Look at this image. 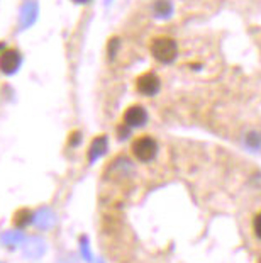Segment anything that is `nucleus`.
<instances>
[{
    "label": "nucleus",
    "mask_w": 261,
    "mask_h": 263,
    "mask_svg": "<svg viewBox=\"0 0 261 263\" xmlns=\"http://www.w3.org/2000/svg\"><path fill=\"white\" fill-rule=\"evenodd\" d=\"M21 66V53L17 49H4L0 53V71L5 75H12Z\"/></svg>",
    "instance_id": "20e7f679"
},
{
    "label": "nucleus",
    "mask_w": 261,
    "mask_h": 263,
    "mask_svg": "<svg viewBox=\"0 0 261 263\" xmlns=\"http://www.w3.org/2000/svg\"><path fill=\"white\" fill-rule=\"evenodd\" d=\"M124 124L129 126V127H139L143 126L144 122H146L148 119V114L146 110H144V107H141V105H131V107L126 109L124 112Z\"/></svg>",
    "instance_id": "39448f33"
},
{
    "label": "nucleus",
    "mask_w": 261,
    "mask_h": 263,
    "mask_svg": "<svg viewBox=\"0 0 261 263\" xmlns=\"http://www.w3.org/2000/svg\"><path fill=\"white\" fill-rule=\"evenodd\" d=\"M161 87V82L158 75L154 73V71H146V73H143L141 77H137L136 80V88L137 92L143 93V95H154Z\"/></svg>",
    "instance_id": "7ed1b4c3"
},
{
    "label": "nucleus",
    "mask_w": 261,
    "mask_h": 263,
    "mask_svg": "<svg viewBox=\"0 0 261 263\" xmlns=\"http://www.w3.org/2000/svg\"><path fill=\"white\" fill-rule=\"evenodd\" d=\"M73 2H76V4H85V2H88V0H73Z\"/></svg>",
    "instance_id": "1a4fd4ad"
},
{
    "label": "nucleus",
    "mask_w": 261,
    "mask_h": 263,
    "mask_svg": "<svg viewBox=\"0 0 261 263\" xmlns=\"http://www.w3.org/2000/svg\"><path fill=\"white\" fill-rule=\"evenodd\" d=\"M31 219H32L31 211H29V209H26V207H22V209H19V211L14 214L12 222H14V226H15V228H24V226H27V222H31Z\"/></svg>",
    "instance_id": "423d86ee"
},
{
    "label": "nucleus",
    "mask_w": 261,
    "mask_h": 263,
    "mask_svg": "<svg viewBox=\"0 0 261 263\" xmlns=\"http://www.w3.org/2000/svg\"><path fill=\"white\" fill-rule=\"evenodd\" d=\"M131 153L134 155L136 160L143 161V163H148V161H151L158 153L156 139L151 136H146V134L136 138L131 144Z\"/></svg>",
    "instance_id": "f03ea898"
},
{
    "label": "nucleus",
    "mask_w": 261,
    "mask_h": 263,
    "mask_svg": "<svg viewBox=\"0 0 261 263\" xmlns=\"http://www.w3.org/2000/svg\"><path fill=\"white\" fill-rule=\"evenodd\" d=\"M259 263H261V260H259Z\"/></svg>",
    "instance_id": "9d476101"
},
{
    "label": "nucleus",
    "mask_w": 261,
    "mask_h": 263,
    "mask_svg": "<svg viewBox=\"0 0 261 263\" xmlns=\"http://www.w3.org/2000/svg\"><path fill=\"white\" fill-rule=\"evenodd\" d=\"M253 231L261 239V212L254 216V219H253Z\"/></svg>",
    "instance_id": "6e6552de"
},
{
    "label": "nucleus",
    "mask_w": 261,
    "mask_h": 263,
    "mask_svg": "<svg viewBox=\"0 0 261 263\" xmlns=\"http://www.w3.org/2000/svg\"><path fill=\"white\" fill-rule=\"evenodd\" d=\"M149 49H151V54L159 63H171V61L176 58V54H178L176 41L168 36L154 37L151 44H149Z\"/></svg>",
    "instance_id": "f257e3e1"
},
{
    "label": "nucleus",
    "mask_w": 261,
    "mask_h": 263,
    "mask_svg": "<svg viewBox=\"0 0 261 263\" xmlns=\"http://www.w3.org/2000/svg\"><path fill=\"white\" fill-rule=\"evenodd\" d=\"M105 148H107V141H105V138L101 136V138H95L93 139V143H92V148L90 151H88V155H90V160L95 158L97 155H101L105 151Z\"/></svg>",
    "instance_id": "0eeeda50"
}]
</instances>
